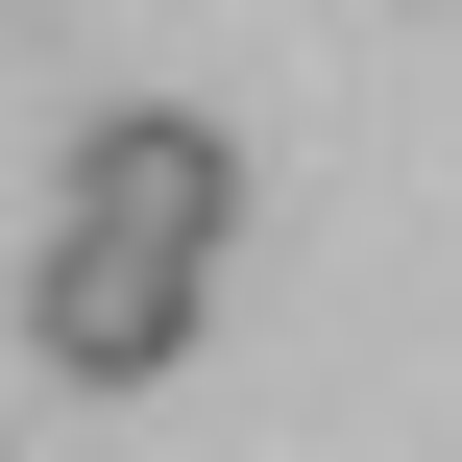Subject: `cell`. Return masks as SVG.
Wrapping results in <instances>:
<instances>
[{
	"label": "cell",
	"instance_id": "1",
	"mask_svg": "<svg viewBox=\"0 0 462 462\" xmlns=\"http://www.w3.org/2000/svg\"><path fill=\"white\" fill-rule=\"evenodd\" d=\"M73 244H146V268H195L219 292V244H244V146L195 122V97H122V122H73V195H49Z\"/></svg>",
	"mask_w": 462,
	"mask_h": 462
},
{
	"label": "cell",
	"instance_id": "2",
	"mask_svg": "<svg viewBox=\"0 0 462 462\" xmlns=\"http://www.w3.org/2000/svg\"><path fill=\"white\" fill-rule=\"evenodd\" d=\"M195 317H219L195 268H146V244H73V219H49V268H24V341H49L73 390H171V365H195Z\"/></svg>",
	"mask_w": 462,
	"mask_h": 462
}]
</instances>
